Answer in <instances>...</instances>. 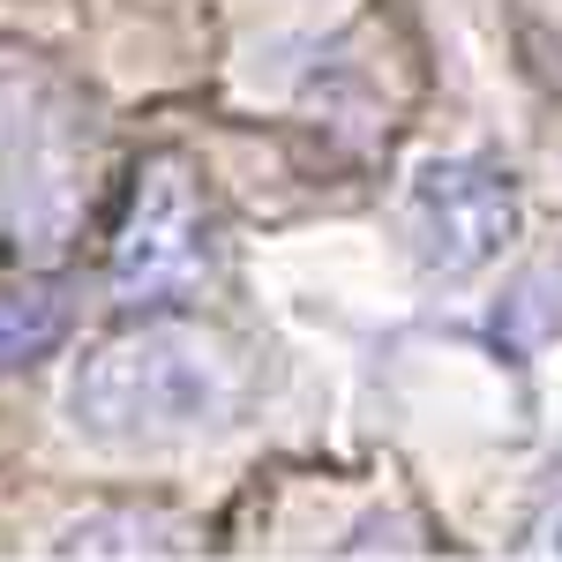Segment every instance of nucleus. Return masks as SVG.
<instances>
[{
	"label": "nucleus",
	"instance_id": "f257e3e1",
	"mask_svg": "<svg viewBox=\"0 0 562 562\" xmlns=\"http://www.w3.org/2000/svg\"><path fill=\"white\" fill-rule=\"evenodd\" d=\"M240 413V360L195 323H135L98 338L68 375V420L90 442H180Z\"/></svg>",
	"mask_w": 562,
	"mask_h": 562
},
{
	"label": "nucleus",
	"instance_id": "39448f33",
	"mask_svg": "<svg viewBox=\"0 0 562 562\" xmlns=\"http://www.w3.org/2000/svg\"><path fill=\"white\" fill-rule=\"evenodd\" d=\"M495 338L518 352L562 338V256H540L532 270L510 278V293L495 301Z\"/></svg>",
	"mask_w": 562,
	"mask_h": 562
},
{
	"label": "nucleus",
	"instance_id": "f03ea898",
	"mask_svg": "<svg viewBox=\"0 0 562 562\" xmlns=\"http://www.w3.org/2000/svg\"><path fill=\"white\" fill-rule=\"evenodd\" d=\"M211 278V217L203 188L180 158H150L135 173L128 225L113 240V293L121 301H180Z\"/></svg>",
	"mask_w": 562,
	"mask_h": 562
},
{
	"label": "nucleus",
	"instance_id": "7ed1b4c3",
	"mask_svg": "<svg viewBox=\"0 0 562 562\" xmlns=\"http://www.w3.org/2000/svg\"><path fill=\"white\" fill-rule=\"evenodd\" d=\"M525 233L518 180L487 158H428L413 180V240L435 278H480Z\"/></svg>",
	"mask_w": 562,
	"mask_h": 562
},
{
	"label": "nucleus",
	"instance_id": "20e7f679",
	"mask_svg": "<svg viewBox=\"0 0 562 562\" xmlns=\"http://www.w3.org/2000/svg\"><path fill=\"white\" fill-rule=\"evenodd\" d=\"M68 338V301L53 285H8L0 278V375L31 368Z\"/></svg>",
	"mask_w": 562,
	"mask_h": 562
}]
</instances>
